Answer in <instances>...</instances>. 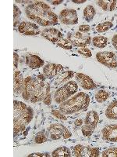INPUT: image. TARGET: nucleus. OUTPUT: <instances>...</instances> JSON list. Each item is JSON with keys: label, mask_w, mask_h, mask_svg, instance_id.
<instances>
[{"label": "nucleus", "mask_w": 117, "mask_h": 157, "mask_svg": "<svg viewBox=\"0 0 117 157\" xmlns=\"http://www.w3.org/2000/svg\"><path fill=\"white\" fill-rule=\"evenodd\" d=\"M74 124L76 127H80V126H82V124H83V120H80V119H78V120H76V121L74 122Z\"/></svg>", "instance_id": "58836bf2"}, {"label": "nucleus", "mask_w": 117, "mask_h": 157, "mask_svg": "<svg viewBox=\"0 0 117 157\" xmlns=\"http://www.w3.org/2000/svg\"><path fill=\"white\" fill-rule=\"evenodd\" d=\"M77 52L80 55L83 56V57H90L92 56V53H91L90 50L87 48V47H81V48L78 49Z\"/></svg>", "instance_id": "2f4dec72"}, {"label": "nucleus", "mask_w": 117, "mask_h": 157, "mask_svg": "<svg viewBox=\"0 0 117 157\" xmlns=\"http://www.w3.org/2000/svg\"><path fill=\"white\" fill-rule=\"evenodd\" d=\"M72 2L73 3H76V4H81V3H84L86 2V0H73Z\"/></svg>", "instance_id": "ea45409f"}, {"label": "nucleus", "mask_w": 117, "mask_h": 157, "mask_svg": "<svg viewBox=\"0 0 117 157\" xmlns=\"http://www.w3.org/2000/svg\"><path fill=\"white\" fill-rule=\"evenodd\" d=\"M21 17V11L16 4L13 5V26L16 27V25L20 23Z\"/></svg>", "instance_id": "cd10ccee"}, {"label": "nucleus", "mask_w": 117, "mask_h": 157, "mask_svg": "<svg viewBox=\"0 0 117 157\" xmlns=\"http://www.w3.org/2000/svg\"><path fill=\"white\" fill-rule=\"evenodd\" d=\"M112 46L114 47V48L117 50V34L115 35V36L112 37Z\"/></svg>", "instance_id": "4c0bfd02"}, {"label": "nucleus", "mask_w": 117, "mask_h": 157, "mask_svg": "<svg viewBox=\"0 0 117 157\" xmlns=\"http://www.w3.org/2000/svg\"><path fill=\"white\" fill-rule=\"evenodd\" d=\"M97 61L108 68H115L117 67V57L113 52L102 51L96 54Z\"/></svg>", "instance_id": "6e6552de"}, {"label": "nucleus", "mask_w": 117, "mask_h": 157, "mask_svg": "<svg viewBox=\"0 0 117 157\" xmlns=\"http://www.w3.org/2000/svg\"><path fill=\"white\" fill-rule=\"evenodd\" d=\"M113 26L112 22L111 21H105L103 23H100L96 26V31L98 33H104V32H107L109 29H111Z\"/></svg>", "instance_id": "a878e982"}, {"label": "nucleus", "mask_w": 117, "mask_h": 157, "mask_svg": "<svg viewBox=\"0 0 117 157\" xmlns=\"http://www.w3.org/2000/svg\"><path fill=\"white\" fill-rule=\"evenodd\" d=\"M94 130H95V128L90 127L88 125H86V124L82 126L81 127V132L84 137H90L93 134V133L94 132Z\"/></svg>", "instance_id": "c756f323"}, {"label": "nucleus", "mask_w": 117, "mask_h": 157, "mask_svg": "<svg viewBox=\"0 0 117 157\" xmlns=\"http://www.w3.org/2000/svg\"><path fill=\"white\" fill-rule=\"evenodd\" d=\"M50 157L51 156V155H50V153L48 152H44V153H41V152H34V153L29 154L28 157Z\"/></svg>", "instance_id": "f704fd0d"}, {"label": "nucleus", "mask_w": 117, "mask_h": 157, "mask_svg": "<svg viewBox=\"0 0 117 157\" xmlns=\"http://www.w3.org/2000/svg\"><path fill=\"white\" fill-rule=\"evenodd\" d=\"M95 13L96 11L94 6L91 5H88L83 10V18L86 21L90 22L94 19Z\"/></svg>", "instance_id": "b1692460"}, {"label": "nucleus", "mask_w": 117, "mask_h": 157, "mask_svg": "<svg viewBox=\"0 0 117 157\" xmlns=\"http://www.w3.org/2000/svg\"><path fill=\"white\" fill-rule=\"evenodd\" d=\"M51 156L53 157H70V149L66 146H61L55 149L51 152Z\"/></svg>", "instance_id": "4be33fe9"}, {"label": "nucleus", "mask_w": 117, "mask_h": 157, "mask_svg": "<svg viewBox=\"0 0 117 157\" xmlns=\"http://www.w3.org/2000/svg\"><path fill=\"white\" fill-rule=\"evenodd\" d=\"M51 115L59 120H66L67 117L59 110H51Z\"/></svg>", "instance_id": "473e14b6"}, {"label": "nucleus", "mask_w": 117, "mask_h": 157, "mask_svg": "<svg viewBox=\"0 0 117 157\" xmlns=\"http://www.w3.org/2000/svg\"><path fill=\"white\" fill-rule=\"evenodd\" d=\"M90 104V97L84 92L77 93L73 98L62 102L58 106V110L64 115H71L84 111Z\"/></svg>", "instance_id": "20e7f679"}, {"label": "nucleus", "mask_w": 117, "mask_h": 157, "mask_svg": "<svg viewBox=\"0 0 117 157\" xmlns=\"http://www.w3.org/2000/svg\"><path fill=\"white\" fill-rule=\"evenodd\" d=\"M13 64H14V68H17L18 67V61H19V56L16 53H13Z\"/></svg>", "instance_id": "e433bc0d"}, {"label": "nucleus", "mask_w": 117, "mask_h": 157, "mask_svg": "<svg viewBox=\"0 0 117 157\" xmlns=\"http://www.w3.org/2000/svg\"><path fill=\"white\" fill-rule=\"evenodd\" d=\"M90 27L88 25H81L78 28V32H81V33H87L90 32Z\"/></svg>", "instance_id": "72a5a7b5"}, {"label": "nucleus", "mask_w": 117, "mask_h": 157, "mask_svg": "<svg viewBox=\"0 0 117 157\" xmlns=\"http://www.w3.org/2000/svg\"><path fill=\"white\" fill-rule=\"evenodd\" d=\"M98 122H99V116L97 112L90 111L87 113L85 119H84V124L96 128Z\"/></svg>", "instance_id": "6ab92c4d"}, {"label": "nucleus", "mask_w": 117, "mask_h": 157, "mask_svg": "<svg viewBox=\"0 0 117 157\" xmlns=\"http://www.w3.org/2000/svg\"><path fill=\"white\" fill-rule=\"evenodd\" d=\"M34 116V111L22 101H13V132L14 137L23 132Z\"/></svg>", "instance_id": "7ed1b4c3"}, {"label": "nucleus", "mask_w": 117, "mask_h": 157, "mask_svg": "<svg viewBox=\"0 0 117 157\" xmlns=\"http://www.w3.org/2000/svg\"><path fill=\"white\" fill-rule=\"evenodd\" d=\"M48 134H45V130H41L37 133L34 137V142L37 144H42V143L48 141Z\"/></svg>", "instance_id": "bb28decb"}, {"label": "nucleus", "mask_w": 117, "mask_h": 157, "mask_svg": "<svg viewBox=\"0 0 117 157\" xmlns=\"http://www.w3.org/2000/svg\"><path fill=\"white\" fill-rule=\"evenodd\" d=\"M96 4L104 11H113L116 7L117 1L115 0H99V1H96Z\"/></svg>", "instance_id": "aec40b11"}, {"label": "nucleus", "mask_w": 117, "mask_h": 157, "mask_svg": "<svg viewBox=\"0 0 117 157\" xmlns=\"http://www.w3.org/2000/svg\"><path fill=\"white\" fill-rule=\"evenodd\" d=\"M25 78L20 71H15L13 73V91L15 95L22 94L23 90Z\"/></svg>", "instance_id": "dca6fc26"}, {"label": "nucleus", "mask_w": 117, "mask_h": 157, "mask_svg": "<svg viewBox=\"0 0 117 157\" xmlns=\"http://www.w3.org/2000/svg\"><path fill=\"white\" fill-rule=\"evenodd\" d=\"M75 72L73 71H61L60 73H58L57 75V76L55 78V86H58L62 85V84L65 83V82H67L69 79H70L71 78H73V75H74Z\"/></svg>", "instance_id": "a211bd4d"}, {"label": "nucleus", "mask_w": 117, "mask_h": 157, "mask_svg": "<svg viewBox=\"0 0 117 157\" xmlns=\"http://www.w3.org/2000/svg\"><path fill=\"white\" fill-rule=\"evenodd\" d=\"M67 39L73 44V46L77 47H86L92 41L91 37L89 35L83 34L80 32H69L67 35Z\"/></svg>", "instance_id": "0eeeda50"}, {"label": "nucleus", "mask_w": 117, "mask_h": 157, "mask_svg": "<svg viewBox=\"0 0 117 157\" xmlns=\"http://www.w3.org/2000/svg\"><path fill=\"white\" fill-rule=\"evenodd\" d=\"M63 68V66L61 64H52V63L47 64L43 68V75L45 76L46 78L52 79L53 78L56 77L58 73H60L61 71H62Z\"/></svg>", "instance_id": "4468645a"}, {"label": "nucleus", "mask_w": 117, "mask_h": 157, "mask_svg": "<svg viewBox=\"0 0 117 157\" xmlns=\"http://www.w3.org/2000/svg\"><path fill=\"white\" fill-rule=\"evenodd\" d=\"M75 78H76V81L78 85H80L83 89L91 90H94L97 88V85L94 83L92 78L89 77L88 75H85V74L80 73V72L76 73Z\"/></svg>", "instance_id": "f8f14e48"}, {"label": "nucleus", "mask_w": 117, "mask_h": 157, "mask_svg": "<svg viewBox=\"0 0 117 157\" xmlns=\"http://www.w3.org/2000/svg\"><path fill=\"white\" fill-rule=\"evenodd\" d=\"M18 31L20 33L25 36H37L41 33V30L36 24L29 21L21 22L18 25Z\"/></svg>", "instance_id": "9b49d317"}, {"label": "nucleus", "mask_w": 117, "mask_h": 157, "mask_svg": "<svg viewBox=\"0 0 117 157\" xmlns=\"http://www.w3.org/2000/svg\"><path fill=\"white\" fill-rule=\"evenodd\" d=\"M44 75L35 77L28 76L25 78L22 97L25 101L31 103L44 101L50 94V84L46 82Z\"/></svg>", "instance_id": "f257e3e1"}, {"label": "nucleus", "mask_w": 117, "mask_h": 157, "mask_svg": "<svg viewBox=\"0 0 117 157\" xmlns=\"http://www.w3.org/2000/svg\"><path fill=\"white\" fill-rule=\"evenodd\" d=\"M41 36L44 37V39H47L48 41L51 42V43H57L60 39H62V32L59 30L54 28H48V29H44L41 32Z\"/></svg>", "instance_id": "ddd939ff"}, {"label": "nucleus", "mask_w": 117, "mask_h": 157, "mask_svg": "<svg viewBox=\"0 0 117 157\" xmlns=\"http://www.w3.org/2000/svg\"><path fill=\"white\" fill-rule=\"evenodd\" d=\"M102 138L106 141L117 142V124L107 125L101 130Z\"/></svg>", "instance_id": "2eb2a0df"}, {"label": "nucleus", "mask_w": 117, "mask_h": 157, "mask_svg": "<svg viewBox=\"0 0 117 157\" xmlns=\"http://www.w3.org/2000/svg\"><path fill=\"white\" fill-rule=\"evenodd\" d=\"M92 44L97 48H105L108 44V38L102 36H94L92 39Z\"/></svg>", "instance_id": "5701e85b"}, {"label": "nucleus", "mask_w": 117, "mask_h": 157, "mask_svg": "<svg viewBox=\"0 0 117 157\" xmlns=\"http://www.w3.org/2000/svg\"><path fill=\"white\" fill-rule=\"evenodd\" d=\"M26 64L31 69H37L44 66V61L38 56L34 54H28L26 57Z\"/></svg>", "instance_id": "f3484780"}, {"label": "nucleus", "mask_w": 117, "mask_h": 157, "mask_svg": "<svg viewBox=\"0 0 117 157\" xmlns=\"http://www.w3.org/2000/svg\"><path fill=\"white\" fill-rule=\"evenodd\" d=\"M43 102H44V104H45L46 105H51V93L48 94V96H47L46 98H45L44 99Z\"/></svg>", "instance_id": "c9c22d12"}, {"label": "nucleus", "mask_w": 117, "mask_h": 157, "mask_svg": "<svg viewBox=\"0 0 117 157\" xmlns=\"http://www.w3.org/2000/svg\"><path fill=\"white\" fill-rule=\"evenodd\" d=\"M78 90V84L76 81H68L63 86L57 89L54 94V100L57 104L60 105L62 102L68 100L70 96L74 94Z\"/></svg>", "instance_id": "39448f33"}, {"label": "nucleus", "mask_w": 117, "mask_h": 157, "mask_svg": "<svg viewBox=\"0 0 117 157\" xmlns=\"http://www.w3.org/2000/svg\"><path fill=\"white\" fill-rule=\"evenodd\" d=\"M25 12L27 18L43 27L58 25V16L44 2L37 1L30 4L26 7Z\"/></svg>", "instance_id": "f03ea898"}, {"label": "nucleus", "mask_w": 117, "mask_h": 157, "mask_svg": "<svg viewBox=\"0 0 117 157\" xmlns=\"http://www.w3.org/2000/svg\"><path fill=\"white\" fill-rule=\"evenodd\" d=\"M101 156L103 157H117V148L116 147H112L108 149L105 150L101 153Z\"/></svg>", "instance_id": "7c9ffc66"}, {"label": "nucleus", "mask_w": 117, "mask_h": 157, "mask_svg": "<svg viewBox=\"0 0 117 157\" xmlns=\"http://www.w3.org/2000/svg\"><path fill=\"white\" fill-rule=\"evenodd\" d=\"M58 19L64 25H76L78 23L77 13L73 9H66L61 11Z\"/></svg>", "instance_id": "9d476101"}, {"label": "nucleus", "mask_w": 117, "mask_h": 157, "mask_svg": "<svg viewBox=\"0 0 117 157\" xmlns=\"http://www.w3.org/2000/svg\"><path fill=\"white\" fill-rule=\"evenodd\" d=\"M73 155L75 157H98L100 151L98 148H91L79 144L73 148Z\"/></svg>", "instance_id": "1a4fd4ad"}, {"label": "nucleus", "mask_w": 117, "mask_h": 157, "mask_svg": "<svg viewBox=\"0 0 117 157\" xmlns=\"http://www.w3.org/2000/svg\"><path fill=\"white\" fill-rule=\"evenodd\" d=\"M108 98H109V93L104 90H100L98 91L94 96L96 101L98 103H103V102L106 101Z\"/></svg>", "instance_id": "393cba45"}, {"label": "nucleus", "mask_w": 117, "mask_h": 157, "mask_svg": "<svg viewBox=\"0 0 117 157\" xmlns=\"http://www.w3.org/2000/svg\"><path fill=\"white\" fill-rule=\"evenodd\" d=\"M105 116L109 120H117V100L112 101L105 111Z\"/></svg>", "instance_id": "412c9836"}, {"label": "nucleus", "mask_w": 117, "mask_h": 157, "mask_svg": "<svg viewBox=\"0 0 117 157\" xmlns=\"http://www.w3.org/2000/svg\"><path fill=\"white\" fill-rule=\"evenodd\" d=\"M62 2H63V1H62V0H59V1H52V2H51V4H52V5H59V4L62 3Z\"/></svg>", "instance_id": "a19ab883"}, {"label": "nucleus", "mask_w": 117, "mask_h": 157, "mask_svg": "<svg viewBox=\"0 0 117 157\" xmlns=\"http://www.w3.org/2000/svg\"><path fill=\"white\" fill-rule=\"evenodd\" d=\"M56 45L58 47L65 49V50H71V49L73 48V44L70 43V41H69L67 38H66V39H63V38H62V39H60V40L56 43Z\"/></svg>", "instance_id": "c85d7f7f"}, {"label": "nucleus", "mask_w": 117, "mask_h": 157, "mask_svg": "<svg viewBox=\"0 0 117 157\" xmlns=\"http://www.w3.org/2000/svg\"><path fill=\"white\" fill-rule=\"evenodd\" d=\"M46 132L51 140H59L61 137L63 139H68L72 136V133L69 129L61 123L51 124L47 129Z\"/></svg>", "instance_id": "423d86ee"}]
</instances>
